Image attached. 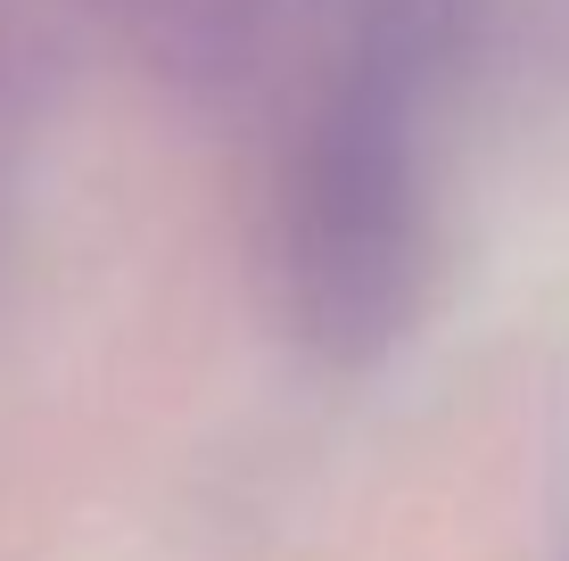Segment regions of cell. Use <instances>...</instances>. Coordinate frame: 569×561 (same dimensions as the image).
<instances>
[]
</instances>
